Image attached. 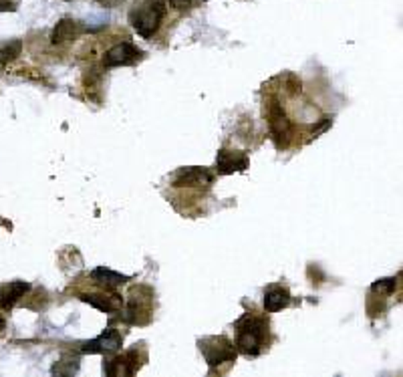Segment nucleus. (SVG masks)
I'll return each instance as SVG.
<instances>
[{
  "label": "nucleus",
  "mask_w": 403,
  "mask_h": 377,
  "mask_svg": "<svg viewBox=\"0 0 403 377\" xmlns=\"http://www.w3.org/2000/svg\"><path fill=\"white\" fill-rule=\"evenodd\" d=\"M234 329H236V347L242 355L258 357L264 349H269L270 329L267 317H260L254 311H250L236 321Z\"/></svg>",
  "instance_id": "f257e3e1"
},
{
  "label": "nucleus",
  "mask_w": 403,
  "mask_h": 377,
  "mask_svg": "<svg viewBox=\"0 0 403 377\" xmlns=\"http://www.w3.org/2000/svg\"><path fill=\"white\" fill-rule=\"evenodd\" d=\"M168 6L164 0H141L129 10V22L141 38H152L166 19Z\"/></svg>",
  "instance_id": "f03ea898"
},
{
  "label": "nucleus",
  "mask_w": 403,
  "mask_h": 377,
  "mask_svg": "<svg viewBox=\"0 0 403 377\" xmlns=\"http://www.w3.org/2000/svg\"><path fill=\"white\" fill-rule=\"evenodd\" d=\"M198 347L206 359L210 369H220L222 365H232L236 361V347L224 335L220 337H204L198 341Z\"/></svg>",
  "instance_id": "7ed1b4c3"
},
{
  "label": "nucleus",
  "mask_w": 403,
  "mask_h": 377,
  "mask_svg": "<svg viewBox=\"0 0 403 377\" xmlns=\"http://www.w3.org/2000/svg\"><path fill=\"white\" fill-rule=\"evenodd\" d=\"M264 114L269 117L270 137H272L274 146L278 150H287L290 139H292V125H290V119L287 117L280 101L276 97H272V99H269V103H264Z\"/></svg>",
  "instance_id": "20e7f679"
},
{
  "label": "nucleus",
  "mask_w": 403,
  "mask_h": 377,
  "mask_svg": "<svg viewBox=\"0 0 403 377\" xmlns=\"http://www.w3.org/2000/svg\"><path fill=\"white\" fill-rule=\"evenodd\" d=\"M152 299L154 291L150 286H135L129 293V301L125 307V321L132 325H145L152 319Z\"/></svg>",
  "instance_id": "39448f33"
},
{
  "label": "nucleus",
  "mask_w": 403,
  "mask_h": 377,
  "mask_svg": "<svg viewBox=\"0 0 403 377\" xmlns=\"http://www.w3.org/2000/svg\"><path fill=\"white\" fill-rule=\"evenodd\" d=\"M145 359H148L145 349L143 347H134V349L125 351L123 355L109 359L107 363H103V371L107 376H134L135 371H139V367L143 365Z\"/></svg>",
  "instance_id": "423d86ee"
},
{
  "label": "nucleus",
  "mask_w": 403,
  "mask_h": 377,
  "mask_svg": "<svg viewBox=\"0 0 403 377\" xmlns=\"http://www.w3.org/2000/svg\"><path fill=\"white\" fill-rule=\"evenodd\" d=\"M214 182V174L208 168H198V166H190V168H180L172 176L173 188H196V190H208Z\"/></svg>",
  "instance_id": "0eeeda50"
},
{
  "label": "nucleus",
  "mask_w": 403,
  "mask_h": 377,
  "mask_svg": "<svg viewBox=\"0 0 403 377\" xmlns=\"http://www.w3.org/2000/svg\"><path fill=\"white\" fill-rule=\"evenodd\" d=\"M250 166V157L244 151L228 150L222 148L216 155V171L220 176H230V174H238V171H246Z\"/></svg>",
  "instance_id": "6e6552de"
},
{
  "label": "nucleus",
  "mask_w": 403,
  "mask_h": 377,
  "mask_svg": "<svg viewBox=\"0 0 403 377\" xmlns=\"http://www.w3.org/2000/svg\"><path fill=\"white\" fill-rule=\"evenodd\" d=\"M143 59V51H139L132 43H119L116 47H111L105 55H103V65L105 67H127V65H135L137 61Z\"/></svg>",
  "instance_id": "1a4fd4ad"
},
{
  "label": "nucleus",
  "mask_w": 403,
  "mask_h": 377,
  "mask_svg": "<svg viewBox=\"0 0 403 377\" xmlns=\"http://www.w3.org/2000/svg\"><path fill=\"white\" fill-rule=\"evenodd\" d=\"M121 343H123V337L117 333V329L113 327H107L97 339L87 341L83 343L81 351L83 353H116L117 349H121Z\"/></svg>",
  "instance_id": "9d476101"
},
{
  "label": "nucleus",
  "mask_w": 403,
  "mask_h": 377,
  "mask_svg": "<svg viewBox=\"0 0 403 377\" xmlns=\"http://www.w3.org/2000/svg\"><path fill=\"white\" fill-rule=\"evenodd\" d=\"M29 291H31V284L24 283V281L0 284V309L10 311Z\"/></svg>",
  "instance_id": "9b49d317"
},
{
  "label": "nucleus",
  "mask_w": 403,
  "mask_h": 377,
  "mask_svg": "<svg viewBox=\"0 0 403 377\" xmlns=\"http://www.w3.org/2000/svg\"><path fill=\"white\" fill-rule=\"evenodd\" d=\"M87 29L79 22V20L73 19H63L58 20L57 26L53 29V35H51V43L53 45H65L69 40H75L79 35H83Z\"/></svg>",
  "instance_id": "f8f14e48"
},
{
  "label": "nucleus",
  "mask_w": 403,
  "mask_h": 377,
  "mask_svg": "<svg viewBox=\"0 0 403 377\" xmlns=\"http://www.w3.org/2000/svg\"><path fill=\"white\" fill-rule=\"evenodd\" d=\"M290 305V293L285 284H269L264 291V311L276 313Z\"/></svg>",
  "instance_id": "ddd939ff"
},
{
  "label": "nucleus",
  "mask_w": 403,
  "mask_h": 377,
  "mask_svg": "<svg viewBox=\"0 0 403 377\" xmlns=\"http://www.w3.org/2000/svg\"><path fill=\"white\" fill-rule=\"evenodd\" d=\"M91 281H93L99 288H103V291H116L117 286H121V284L127 283V281H129V277L119 275V272L111 270V268L99 266V268H95V270L91 272Z\"/></svg>",
  "instance_id": "4468645a"
},
{
  "label": "nucleus",
  "mask_w": 403,
  "mask_h": 377,
  "mask_svg": "<svg viewBox=\"0 0 403 377\" xmlns=\"http://www.w3.org/2000/svg\"><path fill=\"white\" fill-rule=\"evenodd\" d=\"M81 301L93 305L95 309L103 311V313H117L123 305L119 295H116V293L107 295V291L105 293H93V295H81Z\"/></svg>",
  "instance_id": "2eb2a0df"
},
{
  "label": "nucleus",
  "mask_w": 403,
  "mask_h": 377,
  "mask_svg": "<svg viewBox=\"0 0 403 377\" xmlns=\"http://www.w3.org/2000/svg\"><path fill=\"white\" fill-rule=\"evenodd\" d=\"M22 51V40H8L0 43V65H6L19 57Z\"/></svg>",
  "instance_id": "dca6fc26"
},
{
  "label": "nucleus",
  "mask_w": 403,
  "mask_h": 377,
  "mask_svg": "<svg viewBox=\"0 0 403 377\" xmlns=\"http://www.w3.org/2000/svg\"><path fill=\"white\" fill-rule=\"evenodd\" d=\"M190 4H192V0H168V6H172L175 10H186V8H190Z\"/></svg>",
  "instance_id": "f3484780"
},
{
  "label": "nucleus",
  "mask_w": 403,
  "mask_h": 377,
  "mask_svg": "<svg viewBox=\"0 0 403 377\" xmlns=\"http://www.w3.org/2000/svg\"><path fill=\"white\" fill-rule=\"evenodd\" d=\"M15 8H17L15 0H0V13H4V10H15Z\"/></svg>",
  "instance_id": "a211bd4d"
},
{
  "label": "nucleus",
  "mask_w": 403,
  "mask_h": 377,
  "mask_svg": "<svg viewBox=\"0 0 403 377\" xmlns=\"http://www.w3.org/2000/svg\"><path fill=\"white\" fill-rule=\"evenodd\" d=\"M95 2H99L101 6H107V8H113V6H119L123 0H95Z\"/></svg>",
  "instance_id": "6ab92c4d"
},
{
  "label": "nucleus",
  "mask_w": 403,
  "mask_h": 377,
  "mask_svg": "<svg viewBox=\"0 0 403 377\" xmlns=\"http://www.w3.org/2000/svg\"><path fill=\"white\" fill-rule=\"evenodd\" d=\"M4 327H6V323H4V319H2V315H0V333L4 331Z\"/></svg>",
  "instance_id": "aec40b11"
}]
</instances>
